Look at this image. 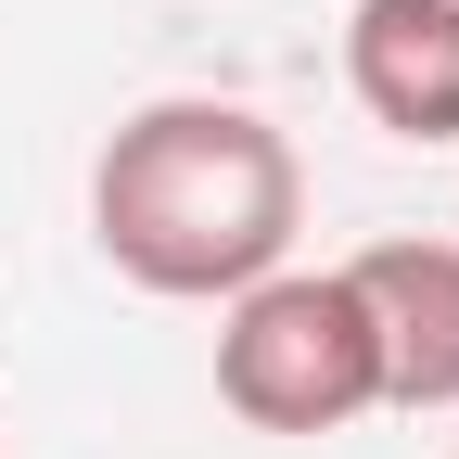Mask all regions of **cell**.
<instances>
[{"mask_svg": "<svg viewBox=\"0 0 459 459\" xmlns=\"http://www.w3.org/2000/svg\"><path fill=\"white\" fill-rule=\"evenodd\" d=\"M294 230H307L294 141L217 90L141 102L90 166V243L115 255V281L179 294V307H230L243 281L294 268Z\"/></svg>", "mask_w": 459, "mask_h": 459, "instance_id": "obj_1", "label": "cell"}, {"mask_svg": "<svg viewBox=\"0 0 459 459\" xmlns=\"http://www.w3.org/2000/svg\"><path fill=\"white\" fill-rule=\"evenodd\" d=\"M217 395L255 434H344L358 409H383V344L344 268H268L230 294L217 319Z\"/></svg>", "mask_w": 459, "mask_h": 459, "instance_id": "obj_2", "label": "cell"}, {"mask_svg": "<svg viewBox=\"0 0 459 459\" xmlns=\"http://www.w3.org/2000/svg\"><path fill=\"white\" fill-rule=\"evenodd\" d=\"M344 90L383 141H459V0H358L344 13Z\"/></svg>", "mask_w": 459, "mask_h": 459, "instance_id": "obj_3", "label": "cell"}, {"mask_svg": "<svg viewBox=\"0 0 459 459\" xmlns=\"http://www.w3.org/2000/svg\"><path fill=\"white\" fill-rule=\"evenodd\" d=\"M344 281L383 344V409H459V243H370Z\"/></svg>", "mask_w": 459, "mask_h": 459, "instance_id": "obj_4", "label": "cell"}]
</instances>
